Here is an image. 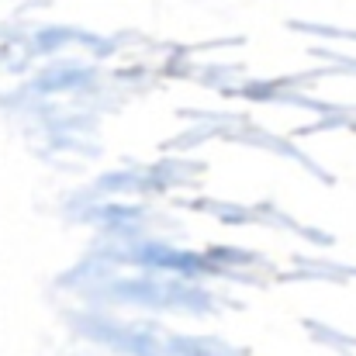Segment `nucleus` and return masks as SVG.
<instances>
[]
</instances>
